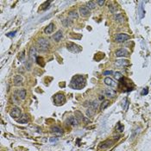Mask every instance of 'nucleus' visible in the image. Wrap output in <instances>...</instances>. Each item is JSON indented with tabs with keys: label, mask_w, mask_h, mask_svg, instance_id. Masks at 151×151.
<instances>
[{
	"label": "nucleus",
	"mask_w": 151,
	"mask_h": 151,
	"mask_svg": "<svg viewBox=\"0 0 151 151\" xmlns=\"http://www.w3.org/2000/svg\"><path fill=\"white\" fill-rule=\"evenodd\" d=\"M62 37H63L62 31H61V30H58V31L56 32L55 34L53 36V39H54V41H55L56 42H59V41L61 40V38H62Z\"/></svg>",
	"instance_id": "nucleus-13"
},
{
	"label": "nucleus",
	"mask_w": 151,
	"mask_h": 151,
	"mask_svg": "<svg viewBox=\"0 0 151 151\" xmlns=\"http://www.w3.org/2000/svg\"><path fill=\"white\" fill-rule=\"evenodd\" d=\"M115 54H116V56H117V57H127V56H129V51L125 49H117V50H116Z\"/></svg>",
	"instance_id": "nucleus-8"
},
{
	"label": "nucleus",
	"mask_w": 151,
	"mask_h": 151,
	"mask_svg": "<svg viewBox=\"0 0 151 151\" xmlns=\"http://www.w3.org/2000/svg\"><path fill=\"white\" fill-rule=\"evenodd\" d=\"M51 130H52V132H53V133H54V134L57 135V136H61V135L63 134V130H62V129H61V128H60V127H58V126L52 127Z\"/></svg>",
	"instance_id": "nucleus-18"
},
{
	"label": "nucleus",
	"mask_w": 151,
	"mask_h": 151,
	"mask_svg": "<svg viewBox=\"0 0 151 151\" xmlns=\"http://www.w3.org/2000/svg\"><path fill=\"white\" fill-rule=\"evenodd\" d=\"M54 24L51 22V23H49V24L48 25L46 28H45V29H44V32H45V34L49 35V34H51L52 32L54 31Z\"/></svg>",
	"instance_id": "nucleus-16"
},
{
	"label": "nucleus",
	"mask_w": 151,
	"mask_h": 151,
	"mask_svg": "<svg viewBox=\"0 0 151 151\" xmlns=\"http://www.w3.org/2000/svg\"><path fill=\"white\" fill-rule=\"evenodd\" d=\"M113 18H114V20L116 21L117 22H123L124 21V17H123L122 14H115L114 17H113Z\"/></svg>",
	"instance_id": "nucleus-21"
},
{
	"label": "nucleus",
	"mask_w": 151,
	"mask_h": 151,
	"mask_svg": "<svg viewBox=\"0 0 151 151\" xmlns=\"http://www.w3.org/2000/svg\"><path fill=\"white\" fill-rule=\"evenodd\" d=\"M148 93H149V89H148V87H145V88H143V89H142L141 94L143 96V95H147Z\"/></svg>",
	"instance_id": "nucleus-38"
},
{
	"label": "nucleus",
	"mask_w": 151,
	"mask_h": 151,
	"mask_svg": "<svg viewBox=\"0 0 151 151\" xmlns=\"http://www.w3.org/2000/svg\"><path fill=\"white\" fill-rule=\"evenodd\" d=\"M17 30H15V31H12V32H10V33H7L6 34V36L7 37H10V38H12V37H14L15 36H16V34H17Z\"/></svg>",
	"instance_id": "nucleus-36"
},
{
	"label": "nucleus",
	"mask_w": 151,
	"mask_h": 151,
	"mask_svg": "<svg viewBox=\"0 0 151 151\" xmlns=\"http://www.w3.org/2000/svg\"><path fill=\"white\" fill-rule=\"evenodd\" d=\"M109 105H110V101H109V100H105V101H103V102L101 103V105H100V110L101 111L105 110V108H107L108 106H109Z\"/></svg>",
	"instance_id": "nucleus-25"
},
{
	"label": "nucleus",
	"mask_w": 151,
	"mask_h": 151,
	"mask_svg": "<svg viewBox=\"0 0 151 151\" xmlns=\"http://www.w3.org/2000/svg\"><path fill=\"white\" fill-rule=\"evenodd\" d=\"M109 10H110V11L111 13H113V14H116V12H117V7L116 6V5L109 4Z\"/></svg>",
	"instance_id": "nucleus-29"
},
{
	"label": "nucleus",
	"mask_w": 151,
	"mask_h": 151,
	"mask_svg": "<svg viewBox=\"0 0 151 151\" xmlns=\"http://www.w3.org/2000/svg\"><path fill=\"white\" fill-rule=\"evenodd\" d=\"M62 24H63L64 27H70L71 25L73 24V21L70 18H66L62 21Z\"/></svg>",
	"instance_id": "nucleus-23"
},
{
	"label": "nucleus",
	"mask_w": 151,
	"mask_h": 151,
	"mask_svg": "<svg viewBox=\"0 0 151 151\" xmlns=\"http://www.w3.org/2000/svg\"><path fill=\"white\" fill-rule=\"evenodd\" d=\"M112 144H113V141H111V140H105V141L102 142L99 144V149H106L108 148H110L111 146H112Z\"/></svg>",
	"instance_id": "nucleus-10"
},
{
	"label": "nucleus",
	"mask_w": 151,
	"mask_h": 151,
	"mask_svg": "<svg viewBox=\"0 0 151 151\" xmlns=\"http://www.w3.org/2000/svg\"><path fill=\"white\" fill-rule=\"evenodd\" d=\"M86 7H87L89 10H93V9H95V7H96L95 3L93 2V1H89V2H87V4H86Z\"/></svg>",
	"instance_id": "nucleus-27"
},
{
	"label": "nucleus",
	"mask_w": 151,
	"mask_h": 151,
	"mask_svg": "<svg viewBox=\"0 0 151 151\" xmlns=\"http://www.w3.org/2000/svg\"><path fill=\"white\" fill-rule=\"evenodd\" d=\"M113 74H114V77H115V79H116L117 80H120L123 78L122 73H119V72H116V73H114Z\"/></svg>",
	"instance_id": "nucleus-32"
},
{
	"label": "nucleus",
	"mask_w": 151,
	"mask_h": 151,
	"mask_svg": "<svg viewBox=\"0 0 151 151\" xmlns=\"http://www.w3.org/2000/svg\"><path fill=\"white\" fill-rule=\"evenodd\" d=\"M119 81L120 82H119V85H118L119 89H122L124 92H129V91L133 90L134 85H133L132 81L129 80V79L122 78Z\"/></svg>",
	"instance_id": "nucleus-2"
},
{
	"label": "nucleus",
	"mask_w": 151,
	"mask_h": 151,
	"mask_svg": "<svg viewBox=\"0 0 151 151\" xmlns=\"http://www.w3.org/2000/svg\"><path fill=\"white\" fill-rule=\"evenodd\" d=\"M51 2H52V1H47V2H45L43 4L41 5V10H47V9L49 7V4H51Z\"/></svg>",
	"instance_id": "nucleus-30"
},
{
	"label": "nucleus",
	"mask_w": 151,
	"mask_h": 151,
	"mask_svg": "<svg viewBox=\"0 0 151 151\" xmlns=\"http://www.w3.org/2000/svg\"><path fill=\"white\" fill-rule=\"evenodd\" d=\"M79 12H80L81 17H87L90 15V10L86 6H81L79 9Z\"/></svg>",
	"instance_id": "nucleus-11"
},
{
	"label": "nucleus",
	"mask_w": 151,
	"mask_h": 151,
	"mask_svg": "<svg viewBox=\"0 0 151 151\" xmlns=\"http://www.w3.org/2000/svg\"><path fill=\"white\" fill-rule=\"evenodd\" d=\"M70 86L73 89L80 90L85 86V79L82 75H76L73 77L70 83Z\"/></svg>",
	"instance_id": "nucleus-1"
},
{
	"label": "nucleus",
	"mask_w": 151,
	"mask_h": 151,
	"mask_svg": "<svg viewBox=\"0 0 151 151\" xmlns=\"http://www.w3.org/2000/svg\"><path fill=\"white\" fill-rule=\"evenodd\" d=\"M94 111L93 109H92V108H88V110L86 111V115L88 116V117H93V113H94Z\"/></svg>",
	"instance_id": "nucleus-34"
},
{
	"label": "nucleus",
	"mask_w": 151,
	"mask_h": 151,
	"mask_svg": "<svg viewBox=\"0 0 151 151\" xmlns=\"http://www.w3.org/2000/svg\"><path fill=\"white\" fill-rule=\"evenodd\" d=\"M36 44H37V47H38L39 50L43 51V52L49 50V47H50L49 40L46 39V38H39V39L37 40Z\"/></svg>",
	"instance_id": "nucleus-3"
},
{
	"label": "nucleus",
	"mask_w": 151,
	"mask_h": 151,
	"mask_svg": "<svg viewBox=\"0 0 151 151\" xmlns=\"http://www.w3.org/2000/svg\"><path fill=\"white\" fill-rule=\"evenodd\" d=\"M36 59V50L35 48H31L29 53V61H34V59Z\"/></svg>",
	"instance_id": "nucleus-14"
},
{
	"label": "nucleus",
	"mask_w": 151,
	"mask_h": 151,
	"mask_svg": "<svg viewBox=\"0 0 151 151\" xmlns=\"http://www.w3.org/2000/svg\"><path fill=\"white\" fill-rule=\"evenodd\" d=\"M22 81H23V79L21 75H16L14 77V84L15 85L17 86H19L22 84Z\"/></svg>",
	"instance_id": "nucleus-15"
},
{
	"label": "nucleus",
	"mask_w": 151,
	"mask_h": 151,
	"mask_svg": "<svg viewBox=\"0 0 151 151\" xmlns=\"http://www.w3.org/2000/svg\"><path fill=\"white\" fill-rule=\"evenodd\" d=\"M10 115L12 118L17 119L18 117H22V111L20 110V108L18 107H14L12 110H11V111L10 112Z\"/></svg>",
	"instance_id": "nucleus-7"
},
{
	"label": "nucleus",
	"mask_w": 151,
	"mask_h": 151,
	"mask_svg": "<svg viewBox=\"0 0 151 151\" xmlns=\"http://www.w3.org/2000/svg\"><path fill=\"white\" fill-rule=\"evenodd\" d=\"M113 72L112 71H105L104 73H103V74L104 75H111V74H113Z\"/></svg>",
	"instance_id": "nucleus-39"
},
{
	"label": "nucleus",
	"mask_w": 151,
	"mask_h": 151,
	"mask_svg": "<svg viewBox=\"0 0 151 151\" xmlns=\"http://www.w3.org/2000/svg\"><path fill=\"white\" fill-rule=\"evenodd\" d=\"M17 123H19V124H27L28 121H29V117H28L26 114H24V115H22L19 119H17Z\"/></svg>",
	"instance_id": "nucleus-20"
},
{
	"label": "nucleus",
	"mask_w": 151,
	"mask_h": 151,
	"mask_svg": "<svg viewBox=\"0 0 151 151\" xmlns=\"http://www.w3.org/2000/svg\"><path fill=\"white\" fill-rule=\"evenodd\" d=\"M104 82H105V85H109V86H112V87H116L117 86V82H115L114 80H112L110 77H106V78L104 80Z\"/></svg>",
	"instance_id": "nucleus-12"
},
{
	"label": "nucleus",
	"mask_w": 151,
	"mask_h": 151,
	"mask_svg": "<svg viewBox=\"0 0 151 151\" xmlns=\"http://www.w3.org/2000/svg\"><path fill=\"white\" fill-rule=\"evenodd\" d=\"M116 129H117V130H118V131H120V132H123L124 131V126H123L122 124H120V123H117V127H116Z\"/></svg>",
	"instance_id": "nucleus-35"
},
{
	"label": "nucleus",
	"mask_w": 151,
	"mask_h": 151,
	"mask_svg": "<svg viewBox=\"0 0 151 151\" xmlns=\"http://www.w3.org/2000/svg\"><path fill=\"white\" fill-rule=\"evenodd\" d=\"M67 49L68 51L74 53V54H78L82 50V48L80 46H79V45H77L75 43H73V42H68L67 44Z\"/></svg>",
	"instance_id": "nucleus-4"
},
{
	"label": "nucleus",
	"mask_w": 151,
	"mask_h": 151,
	"mask_svg": "<svg viewBox=\"0 0 151 151\" xmlns=\"http://www.w3.org/2000/svg\"><path fill=\"white\" fill-rule=\"evenodd\" d=\"M16 93H17V95H18V97H19L20 99H25V98H26V94H27L25 89H20V90L17 91Z\"/></svg>",
	"instance_id": "nucleus-17"
},
{
	"label": "nucleus",
	"mask_w": 151,
	"mask_h": 151,
	"mask_svg": "<svg viewBox=\"0 0 151 151\" xmlns=\"http://www.w3.org/2000/svg\"><path fill=\"white\" fill-rule=\"evenodd\" d=\"M75 117L79 121H84V119H85V117H84L82 113H81L80 111H75Z\"/></svg>",
	"instance_id": "nucleus-26"
},
{
	"label": "nucleus",
	"mask_w": 151,
	"mask_h": 151,
	"mask_svg": "<svg viewBox=\"0 0 151 151\" xmlns=\"http://www.w3.org/2000/svg\"><path fill=\"white\" fill-rule=\"evenodd\" d=\"M25 58V51L23 50V51L21 53V54H19V56H18V59H19L20 61H23Z\"/></svg>",
	"instance_id": "nucleus-37"
},
{
	"label": "nucleus",
	"mask_w": 151,
	"mask_h": 151,
	"mask_svg": "<svg viewBox=\"0 0 151 151\" xmlns=\"http://www.w3.org/2000/svg\"><path fill=\"white\" fill-rule=\"evenodd\" d=\"M79 123H80V121L75 117H69L66 120V124H68V125H72V126H77Z\"/></svg>",
	"instance_id": "nucleus-9"
},
{
	"label": "nucleus",
	"mask_w": 151,
	"mask_h": 151,
	"mask_svg": "<svg viewBox=\"0 0 151 151\" xmlns=\"http://www.w3.org/2000/svg\"><path fill=\"white\" fill-rule=\"evenodd\" d=\"M129 105V101H128V99H127V98H124V101H123V107H124V109L125 111H127Z\"/></svg>",
	"instance_id": "nucleus-33"
},
{
	"label": "nucleus",
	"mask_w": 151,
	"mask_h": 151,
	"mask_svg": "<svg viewBox=\"0 0 151 151\" xmlns=\"http://www.w3.org/2000/svg\"><path fill=\"white\" fill-rule=\"evenodd\" d=\"M97 4H98V5H99V6H103V5H104V4H105V1H104V0H103V1L98 0V1H97Z\"/></svg>",
	"instance_id": "nucleus-41"
},
{
	"label": "nucleus",
	"mask_w": 151,
	"mask_h": 151,
	"mask_svg": "<svg viewBox=\"0 0 151 151\" xmlns=\"http://www.w3.org/2000/svg\"><path fill=\"white\" fill-rule=\"evenodd\" d=\"M36 63L39 65V66H41V67H43L44 66H45V62H44V60L42 57H40V56H37L36 59Z\"/></svg>",
	"instance_id": "nucleus-24"
},
{
	"label": "nucleus",
	"mask_w": 151,
	"mask_h": 151,
	"mask_svg": "<svg viewBox=\"0 0 151 151\" xmlns=\"http://www.w3.org/2000/svg\"><path fill=\"white\" fill-rule=\"evenodd\" d=\"M98 107V101L94 100V101H93V102L91 103L90 108H92V109H93V110H96Z\"/></svg>",
	"instance_id": "nucleus-31"
},
{
	"label": "nucleus",
	"mask_w": 151,
	"mask_h": 151,
	"mask_svg": "<svg viewBox=\"0 0 151 151\" xmlns=\"http://www.w3.org/2000/svg\"><path fill=\"white\" fill-rule=\"evenodd\" d=\"M68 16L70 18H73V19H78V17H79L78 13L76 12V11H74V10L70 11V12L68 13Z\"/></svg>",
	"instance_id": "nucleus-28"
},
{
	"label": "nucleus",
	"mask_w": 151,
	"mask_h": 151,
	"mask_svg": "<svg viewBox=\"0 0 151 151\" xmlns=\"http://www.w3.org/2000/svg\"><path fill=\"white\" fill-rule=\"evenodd\" d=\"M57 141H58V138H57V137H51V138L49 139V142H56Z\"/></svg>",
	"instance_id": "nucleus-40"
},
{
	"label": "nucleus",
	"mask_w": 151,
	"mask_h": 151,
	"mask_svg": "<svg viewBox=\"0 0 151 151\" xmlns=\"http://www.w3.org/2000/svg\"><path fill=\"white\" fill-rule=\"evenodd\" d=\"M105 96H107L109 98H114L116 96V91H114L113 89H106L105 91Z\"/></svg>",
	"instance_id": "nucleus-19"
},
{
	"label": "nucleus",
	"mask_w": 151,
	"mask_h": 151,
	"mask_svg": "<svg viewBox=\"0 0 151 151\" xmlns=\"http://www.w3.org/2000/svg\"><path fill=\"white\" fill-rule=\"evenodd\" d=\"M116 64L118 66H129V62L127 60H117L116 61Z\"/></svg>",
	"instance_id": "nucleus-22"
},
{
	"label": "nucleus",
	"mask_w": 151,
	"mask_h": 151,
	"mask_svg": "<svg viewBox=\"0 0 151 151\" xmlns=\"http://www.w3.org/2000/svg\"><path fill=\"white\" fill-rule=\"evenodd\" d=\"M99 99H100V100L104 99V96H103V97H102V96H100V97H99Z\"/></svg>",
	"instance_id": "nucleus-42"
},
{
	"label": "nucleus",
	"mask_w": 151,
	"mask_h": 151,
	"mask_svg": "<svg viewBox=\"0 0 151 151\" xmlns=\"http://www.w3.org/2000/svg\"><path fill=\"white\" fill-rule=\"evenodd\" d=\"M66 101V98L64 96L63 93H57L54 95V103L55 105H63Z\"/></svg>",
	"instance_id": "nucleus-5"
},
{
	"label": "nucleus",
	"mask_w": 151,
	"mask_h": 151,
	"mask_svg": "<svg viewBox=\"0 0 151 151\" xmlns=\"http://www.w3.org/2000/svg\"><path fill=\"white\" fill-rule=\"evenodd\" d=\"M130 38L129 35L127 34H124V33H119V34H117L115 36L114 40L116 42H118V43H122V42H124L126 41L127 40H129Z\"/></svg>",
	"instance_id": "nucleus-6"
}]
</instances>
